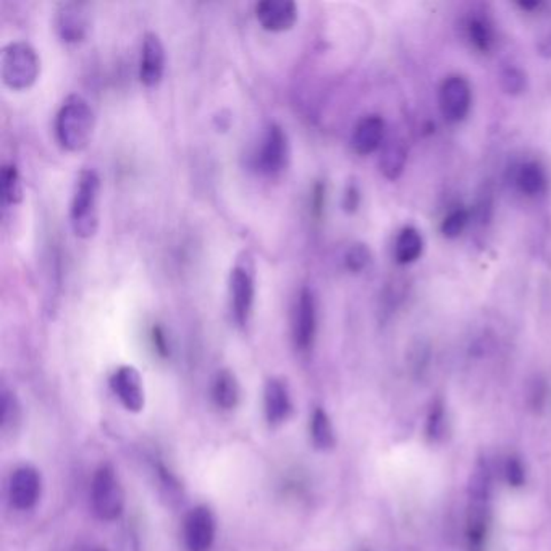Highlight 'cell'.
<instances>
[{
	"label": "cell",
	"mask_w": 551,
	"mask_h": 551,
	"mask_svg": "<svg viewBox=\"0 0 551 551\" xmlns=\"http://www.w3.org/2000/svg\"><path fill=\"white\" fill-rule=\"evenodd\" d=\"M96 128V115L90 102L72 94L62 102L55 115V139L68 153H82L92 139Z\"/></svg>",
	"instance_id": "cell-1"
},
{
	"label": "cell",
	"mask_w": 551,
	"mask_h": 551,
	"mask_svg": "<svg viewBox=\"0 0 551 551\" xmlns=\"http://www.w3.org/2000/svg\"><path fill=\"white\" fill-rule=\"evenodd\" d=\"M100 177L94 169H83L73 186L70 224L75 236L91 240L99 230Z\"/></svg>",
	"instance_id": "cell-2"
},
{
	"label": "cell",
	"mask_w": 551,
	"mask_h": 551,
	"mask_svg": "<svg viewBox=\"0 0 551 551\" xmlns=\"http://www.w3.org/2000/svg\"><path fill=\"white\" fill-rule=\"evenodd\" d=\"M228 296L236 326L246 328L251 322L256 303V263L249 251H243L236 257L228 277Z\"/></svg>",
	"instance_id": "cell-3"
},
{
	"label": "cell",
	"mask_w": 551,
	"mask_h": 551,
	"mask_svg": "<svg viewBox=\"0 0 551 551\" xmlns=\"http://www.w3.org/2000/svg\"><path fill=\"white\" fill-rule=\"evenodd\" d=\"M2 82L12 91H27L41 75V59L36 49L25 41H13L0 55Z\"/></svg>",
	"instance_id": "cell-4"
},
{
	"label": "cell",
	"mask_w": 551,
	"mask_h": 551,
	"mask_svg": "<svg viewBox=\"0 0 551 551\" xmlns=\"http://www.w3.org/2000/svg\"><path fill=\"white\" fill-rule=\"evenodd\" d=\"M91 508L100 521L112 523L123 515L125 490L112 464H100L91 480Z\"/></svg>",
	"instance_id": "cell-5"
},
{
	"label": "cell",
	"mask_w": 551,
	"mask_h": 551,
	"mask_svg": "<svg viewBox=\"0 0 551 551\" xmlns=\"http://www.w3.org/2000/svg\"><path fill=\"white\" fill-rule=\"evenodd\" d=\"M289 154L291 149L285 128L279 123H271L265 128L261 143L254 153V169L264 177H277L287 170Z\"/></svg>",
	"instance_id": "cell-6"
},
{
	"label": "cell",
	"mask_w": 551,
	"mask_h": 551,
	"mask_svg": "<svg viewBox=\"0 0 551 551\" xmlns=\"http://www.w3.org/2000/svg\"><path fill=\"white\" fill-rule=\"evenodd\" d=\"M317 322L316 295L309 287H304L299 291L291 324L293 343L301 353H308L309 350H312L316 342Z\"/></svg>",
	"instance_id": "cell-7"
},
{
	"label": "cell",
	"mask_w": 551,
	"mask_h": 551,
	"mask_svg": "<svg viewBox=\"0 0 551 551\" xmlns=\"http://www.w3.org/2000/svg\"><path fill=\"white\" fill-rule=\"evenodd\" d=\"M55 33L65 44H80L91 29L90 5L84 2H62L55 12Z\"/></svg>",
	"instance_id": "cell-8"
},
{
	"label": "cell",
	"mask_w": 551,
	"mask_h": 551,
	"mask_svg": "<svg viewBox=\"0 0 551 551\" xmlns=\"http://www.w3.org/2000/svg\"><path fill=\"white\" fill-rule=\"evenodd\" d=\"M43 492L41 472L31 466L23 464L12 472L9 482L10 505L19 511H29L36 507Z\"/></svg>",
	"instance_id": "cell-9"
},
{
	"label": "cell",
	"mask_w": 551,
	"mask_h": 551,
	"mask_svg": "<svg viewBox=\"0 0 551 551\" xmlns=\"http://www.w3.org/2000/svg\"><path fill=\"white\" fill-rule=\"evenodd\" d=\"M110 390L118 398L122 406L130 413L145 409L146 395L143 377L133 366H120L109 379Z\"/></svg>",
	"instance_id": "cell-10"
},
{
	"label": "cell",
	"mask_w": 551,
	"mask_h": 551,
	"mask_svg": "<svg viewBox=\"0 0 551 551\" xmlns=\"http://www.w3.org/2000/svg\"><path fill=\"white\" fill-rule=\"evenodd\" d=\"M217 521L210 508H193L185 519V543L188 551H210L216 542Z\"/></svg>",
	"instance_id": "cell-11"
},
{
	"label": "cell",
	"mask_w": 551,
	"mask_h": 551,
	"mask_svg": "<svg viewBox=\"0 0 551 551\" xmlns=\"http://www.w3.org/2000/svg\"><path fill=\"white\" fill-rule=\"evenodd\" d=\"M472 92L469 83L460 75L448 76L440 88V110L445 120L460 123L469 114Z\"/></svg>",
	"instance_id": "cell-12"
},
{
	"label": "cell",
	"mask_w": 551,
	"mask_h": 551,
	"mask_svg": "<svg viewBox=\"0 0 551 551\" xmlns=\"http://www.w3.org/2000/svg\"><path fill=\"white\" fill-rule=\"evenodd\" d=\"M256 19L271 33H285L296 25L298 7L293 0H263L256 5Z\"/></svg>",
	"instance_id": "cell-13"
},
{
	"label": "cell",
	"mask_w": 551,
	"mask_h": 551,
	"mask_svg": "<svg viewBox=\"0 0 551 551\" xmlns=\"http://www.w3.org/2000/svg\"><path fill=\"white\" fill-rule=\"evenodd\" d=\"M264 413L272 427L285 424L293 414V399L287 380L272 377L264 387Z\"/></svg>",
	"instance_id": "cell-14"
},
{
	"label": "cell",
	"mask_w": 551,
	"mask_h": 551,
	"mask_svg": "<svg viewBox=\"0 0 551 551\" xmlns=\"http://www.w3.org/2000/svg\"><path fill=\"white\" fill-rule=\"evenodd\" d=\"M165 72V47L162 39L153 31L146 33L139 59V80L147 86L154 88L162 82Z\"/></svg>",
	"instance_id": "cell-15"
},
{
	"label": "cell",
	"mask_w": 551,
	"mask_h": 551,
	"mask_svg": "<svg viewBox=\"0 0 551 551\" xmlns=\"http://www.w3.org/2000/svg\"><path fill=\"white\" fill-rule=\"evenodd\" d=\"M490 525V497H469L466 516V540L469 551L485 550Z\"/></svg>",
	"instance_id": "cell-16"
},
{
	"label": "cell",
	"mask_w": 551,
	"mask_h": 551,
	"mask_svg": "<svg viewBox=\"0 0 551 551\" xmlns=\"http://www.w3.org/2000/svg\"><path fill=\"white\" fill-rule=\"evenodd\" d=\"M385 135V122L379 115H367L356 125L351 138L353 149L359 155L375 153L382 146Z\"/></svg>",
	"instance_id": "cell-17"
},
{
	"label": "cell",
	"mask_w": 551,
	"mask_h": 551,
	"mask_svg": "<svg viewBox=\"0 0 551 551\" xmlns=\"http://www.w3.org/2000/svg\"><path fill=\"white\" fill-rule=\"evenodd\" d=\"M212 399L216 406L224 411H232L240 405L241 399V389L236 379L235 374L228 369L217 372L214 383H212Z\"/></svg>",
	"instance_id": "cell-18"
},
{
	"label": "cell",
	"mask_w": 551,
	"mask_h": 551,
	"mask_svg": "<svg viewBox=\"0 0 551 551\" xmlns=\"http://www.w3.org/2000/svg\"><path fill=\"white\" fill-rule=\"evenodd\" d=\"M309 434H311V442L319 452L334 450L336 435H335L332 419L327 414L324 407H316L312 411L311 422H309Z\"/></svg>",
	"instance_id": "cell-19"
},
{
	"label": "cell",
	"mask_w": 551,
	"mask_h": 551,
	"mask_svg": "<svg viewBox=\"0 0 551 551\" xmlns=\"http://www.w3.org/2000/svg\"><path fill=\"white\" fill-rule=\"evenodd\" d=\"M424 249L422 236L417 232L416 228L407 226L401 230L395 243V259L399 264H411L417 261Z\"/></svg>",
	"instance_id": "cell-20"
},
{
	"label": "cell",
	"mask_w": 551,
	"mask_h": 551,
	"mask_svg": "<svg viewBox=\"0 0 551 551\" xmlns=\"http://www.w3.org/2000/svg\"><path fill=\"white\" fill-rule=\"evenodd\" d=\"M407 153L399 141H390L380 155V172L389 180H397L406 165Z\"/></svg>",
	"instance_id": "cell-21"
},
{
	"label": "cell",
	"mask_w": 551,
	"mask_h": 551,
	"mask_svg": "<svg viewBox=\"0 0 551 551\" xmlns=\"http://www.w3.org/2000/svg\"><path fill=\"white\" fill-rule=\"evenodd\" d=\"M2 201L5 206H17L23 201V183L19 167L15 163H5L2 167Z\"/></svg>",
	"instance_id": "cell-22"
},
{
	"label": "cell",
	"mask_w": 551,
	"mask_h": 551,
	"mask_svg": "<svg viewBox=\"0 0 551 551\" xmlns=\"http://www.w3.org/2000/svg\"><path fill=\"white\" fill-rule=\"evenodd\" d=\"M517 186L529 196L540 194L547 188L545 170L537 162L524 163L517 173Z\"/></svg>",
	"instance_id": "cell-23"
},
{
	"label": "cell",
	"mask_w": 551,
	"mask_h": 551,
	"mask_svg": "<svg viewBox=\"0 0 551 551\" xmlns=\"http://www.w3.org/2000/svg\"><path fill=\"white\" fill-rule=\"evenodd\" d=\"M21 424V406L13 391L2 389V429L4 432H17Z\"/></svg>",
	"instance_id": "cell-24"
},
{
	"label": "cell",
	"mask_w": 551,
	"mask_h": 551,
	"mask_svg": "<svg viewBox=\"0 0 551 551\" xmlns=\"http://www.w3.org/2000/svg\"><path fill=\"white\" fill-rule=\"evenodd\" d=\"M446 411L442 399H437L427 417V437L432 442H440L446 432Z\"/></svg>",
	"instance_id": "cell-25"
},
{
	"label": "cell",
	"mask_w": 551,
	"mask_h": 551,
	"mask_svg": "<svg viewBox=\"0 0 551 551\" xmlns=\"http://www.w3.org/2000/svg\"><path fill=\"white\" fill-rule=\"evenodd\" d=\"M371 249L366 244L356 243L344 254V265L353 273H361L371 264Z\"/></svg>",
	"instance_id": "cell-26"
},
{
	"label": "cell",
	"mask_w": 551,
	"mask_h": 551,
	"mask_svg": "<svg viewBox=\"0 0 551 551\" xmlns=\"http://www.w3.org/2000/svg\"><path fill=\"white\" fill-rule=\"evenodd\" d=\"M468 31H469L472 44L476 45L482 52H487L490 45H492V41H493L492 39V29H490L487 23L484 20H472Z\"/></svg>",
	"instance_id": "cell-27"
},
{
	"label": "cell",
	"mask_w": 551,
	"mask_h": 551,
	"mask_svg": "<svg viewBox=\"0 0 551 551\" xmlns=\"http://www.w3.org/2000/svg\"><path fill=\"white\" fill-rule=\"evenodd\" d=\"M468 220H469V214L466 210H454L448 217L443 220L442 233L446 238H456L462 233V230L468 225Z\"/></svg>",
	"instance_id": "cell-28"
},
{
	"label": "cell",
	"mask_w": 551,
	"mask_h": 551,
	"mask_svg": "<svg viewBox=\"0 0 551 551\" xmlns=\"http://www.w3.org/2000/svg\"><path fill=\"white\" fill-rule=\"evenodd\" d=\"M501 84L509 94H521L525 88L524 73L521 72L519 68L509 67L501 73Z\"/></svg>",
	"instance_id": "cell-29"
},
{
	"label": "cell",
	"mask_w": 551,
	"mask_h": 551,
	"mask_svg": "<svg viewBox=\"0 0 551 551\" xmlns=\"http://www.w3.org/2000/svg\"><path fill=\"white\" fill-rule=\"evenodd\" d=\"M505 476H507L508 484L511 487H523L525 484V468L521 458L517 456H509L508 458L507 466H505Z\"/></svg>",
	"instance_id": "cell-30"
},
{
	"label": "cell",
	"mask_w": 551,
	"mask_h": 551,
	"mask_svg": "<svg viewBox=\"0 0 551 551\" xmlns=\"http://www.w3.org/2000/svg\"><path fill=\"white\" fill-rule=\"evenodd\" d=\"M359 202H361V194H359V188L358 185H348L343 194V209L348 214H354L358 209H359Z\"/></svg>",
	"instance_id": "cell-31"
},
{
	"label": "cell",
	"mask_w": 551,
	"mask_h": 551,
	"mask_svg": "<svg viewBox=\"0 0 551 551\" xmlns=\"http://www.w3.org/2000/svg\"><path fill=\"white\" fill-rule=\"evenodd\" d=\"M545 399H547V389L542 382H535L531 395H529V405L535 411H540L545 406Z\"/></svg>",
	"instance_id": "cell-32"
},
{
	"label": "cell",
	"mask_w": 551,
	"mask_h": 551,
	"mask_svg": "<svg viewBox=\"0 0 551 551\" xmlns=\"http://www.w3.org/2000/svg\"><path fill=\"white\" fill-rule=\"evenodd\" d=\"M153 343H154L155 351L161 354L162 358H167L169 354H170V350H169V343H167V336H165V332H163L162 328L159 326H155L153 328Z\"/></svg>",
	"instance_id": "cell-33"
},
{
	"label": "cell",
	"mask_w": 551,
	"mask_h": 551,
	"mask_svg": "<svg viewBox=\"0 0 551 551\" xmlns=\"http://www.w3.org/2000/svg\"><path fill=\"white\" fill-rule=\"evenodd\" d=\"M539 5H540L539 2H532V4H527V2H524V4H521V7H523V9H527V10L537 9Z\"/></svg>",
	"instance_id": "cell-34"
},
{
	"label": "cell",
	"mask_w": 551,
	"mask_h": 551,
	"mask_svg": "<svg viewBox=\"0 0 551 551\" xmlns=\"http://www.w3.org/2000/svg\"><path fill=\"white\" fill-rule=\"evenodd\" d=\"M82 551H107L106 548H102V547H86V548H83Z\"/></svg>",
	"instance_id": "cell-35"
}]
</instances>
